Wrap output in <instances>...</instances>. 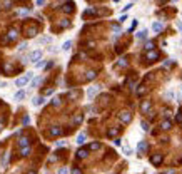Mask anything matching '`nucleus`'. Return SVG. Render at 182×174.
<instances>
[{
  "mask_svg": "<svg viewBox=\"0 0 182 174\" xmlns=\"http://www.w3.org/2000/svg\"><path fill=\"white\" fill-rule=\"evenodd\" d=\"M175 122H179V124H182V112H179L175 116Z\"/></svg>",
  "mask_w": 182,
  "mask_h": 174,
  "instance_id": "nucleus-32",
  "label": "nucleus"
},
{
  "mask_svg": "<svg viewBox=\"0 0 182 174\" xmlns=\"http://www.w3.org/2000/svg\"><path fill=\"white\" fill-rule=\"evenodd\" d=\"M72 174H82V171L79 167H72Z\"/></svg>",
  "mask_w": 182,
  "mask_h": 174,
  "instance_id": "nucleus-37",
  "label": "nucleus"
},
{
  "mask_svg": "<svg viewBox=\"0 0 182 174\" xmlns=\"http://www.w3.org/2000/svg\"><path fill=\"white\" fill-rule=\"evenodd\" d=\"M87 154H89L87 149H79V151H77V157H79V159H85V157H87Z\"/></svg>",
  "mask_w": 182,
  "mask_h": 174,
  "instance_id": "nucleus-17",
  "label": "nucleus"
},
{
  "mask_svg": "<svg viewBox=\"0 0 182 174\" xmlns=\"http://www.w3.org/2000/svg\"><path fill=\"white\" fill-rule=\"evenodd\" d=\"M89 149L90 151H99V149H100V142H92V144L89 146Z\"/></svg>",
  "mask_w": 182,
  "mask_h": 174,
  "instance_id": "nucleus-23",
  "label": "nucleus"
},
{
  "mask_svg": "<svg viewBox=\"0 0 182 174\" xmlns=\"http://www.w3.org/2000/svg\"><path fill=\"white\" fill-rule=\"evenodd\" d=\"M29 121H30V119H29V116H25V117H24V121H22V124L25 126V124H27V122H29Z\"/></svg>",
  "mask_w": 182,
  "mask_h": 174,
  "instance_id": "nucleus-43",
  "label": "nucleus"
},
{
  "mask_svg": "<svg viewBox=\"0 0 182 174\" xmlns=\"http://www.w3.org/2000/svg\"><path fill=\"white\" fill-rule=\"evenodd\" d=\"M160 127H162L164 131H170V129H172V122H170V121H164L162 124H160Z\"/></svg>",
  "mask_w": 182,
  "mask_h": 174,
  "instance_id": "nucleus-18",
  "label": "nucleus"
},
{
  "mask_svg": "<svg viewBox=\"0 0 182 174\" xmlns=\"http://www.w3.org/2000/svg\"><path fill=\"white\" fill-rule=\"evenodd\" d=\"M119 119H120L122 124H129V122L132 121V114L130 112H122L120 116H119Z\"/></svg>",
  "mask_w": 182,
  "mask_h": 174,
  "instance_id": "nucleus-3",
  "label": "nucleus"
},
{
  "mask_svg": "<svg viewBox=\"0 0 182 174\" xmlns=\"http://www.w3.org/2000/svg\"><path fill=\"white\" fill-rule=\"evenodd\" d=\"M94 45H95V42H87V47H89V49H92Z\"/></svg>",
  "mask_w": 182,
  "mask_h": 174,
  "instance_id": "nucleus-44",
  "label": "nucleus"
},
{
  "mask_svg": "<svg viewBox=\"0 0 182 174\" xmlns=\"http://www.w3.org/2000/svg\"><path fill=\"white\" fill-rule=\"evenodd\" d=\"M114 144H115V146H120V139H114Z\"/></svg>",
  "mask_w": 182,
  "mask_h": 174,
  "instance_id": "nucleus-45",
  "label": "nucleus"
},
{
  "mask_svg": "<svg viewBox=\"0 0 182 174\" xmlns=\"http://www.w3.org/2000/svg\"><path fill=\"white\" fill-rule=\"evenodd\" d=\"M137 151H139V154L145 152V151H147V142H145V141H140L139 146H137Z\"/></svg>",
  "mask_w": 182,
  "mask_h": 174,
  "instance_id": "nucleus-12",
  "label": "nucleus"
},
{
  "mask_svg": "<svg viewBox=\"0 0 182 174\" xmlns=\"http://www.w3.org/2000/svg\"><path fill=\"white\" fill-rule=\"evenodd\" d=\"M117 132H119V129H117V127H114V129L109 131V136H110V137H115V136H117Z\"/></svg>",
  "mask_w": 182,
  "mask_h": 174,
  "instance_id": "nucleus-27",
  "label": "nucleus"
},
{
  "mask_svg": "<svg viewBox=\"0 0 182 174\" xmlns=\"http://www.w3.org/2000/svg\"><path fill=\"white\" fill-rule=\"evenodd\" d=\"M74 7H75V5H74V2H67L65 5L62 7V10L65 12V13H72V12H74Z\"/></svg>",
  "mask_w": 182,
  "mask_h": 174,
  "instance_id": "nucleus-9",
  "label": "nucleus"
},
{
  "mask_svg": "<svg viewBox=\"0 0 182 174\" xmlns=\"http://www.w3.org/2000/svg\"><path fill=\"white\" fill-rule=\"evenodd\" d=\"M30 80H34V72H29V74H25L24 77L17 79V80H15V85H17V87H24L25 84H29Z\"/></svg>",
  "mask_w": 182,
  "mask_h": 174,
  "instance_id": "nucleus-1",
  "label": "nucleus"
},
{
  "mask_svg": "<svg viewBox=\"0 0 182 174\" xmlns=\"http://www.w3.org/2000/svg\"><path fill=\"white\" fill-rule=\"evenodd\" d=\"M40 57H42V50H34V52H30V55H29V60H30V62H35V64H37V60H40Z\"/></svg>",
  "mask_w": 182,
  "mask_h": 174,
  "instance_id": "nucleus-2",
  "label": "nucleus"
},
{
  "mask_svg": "<svg viewBox=\"0 0 182 174\" xmlns=\"http://www.w3.org/2000/svg\"><path fill=\"white\" fill-rule=\"evenodd\" d=\"M177 27H179V30L182 32V22H177Z\"/></svg>",
  "mask_w": 182,
  "mask_h": 174,
  "instance_id": "nucleus-46",
  "label": "nucleus"
},
{
  "mask_svg": "<svg viewBox=\"0 0 182 174\" xmlns=\"http://www.w3.org/2000/svg\"><path fill=\"white\" fill-rule=\"evenodd\" d=\"M160 2H164V0H160Z\"/></svg>",
  "mask_w": 182,
  "mask_h": 174,
  "instance_id": "nucleus-48",
  "label": "nucleus"
},
{
  "mask_svg": "<svg viewBox=\"0 0 182 174\" xmlns=\"http://www.w3.org/2000/svg\"><path fill=\"white\" fill-rule=\"evenodd\" d=\"M29 154H30V147H29V146H25V147L20 149V156H22V157H27Z\"/></svg>",
  "mask_w": 182,
  "mask_h": 174,
  "instance_id": "nucleus-20",
  "label": "nucleus"
},
{
  "mask_svg": "<svg viewBox=\"0 0 182 174\" xmlns=\"http://www.w3.org/2000/svg\"><path fill=\"white\" fill-rule=\"evenodd\" d=\"M17 37H19V32H17V29H10L7 32V40H15Z\"/></svg>",
  "mask_w": 182,
  "mask_h": 174,
  "instance_id": "nucleus-8",
  "label": "nucleus"
},
{
  "mask_svg": "<svg viewBox=\"0 0 182 174\" xmlns=\"http://www.w3.org/2000/svg\"><path fill=\"white\" fill-rule=\"evenodd\" d=\"M25 32H27V37H35L37 32H39V27L37 25H30V27L25 29Z\"/></svg>",
  "mask_w": 182,
  "mask_h": 174,
  "instance_id": "nucleus-4",
  "label": "nucleus"
},
{
  "mask_svg": "<svg viewBox=\"0 0 182 174\" xmlns=\"http://www.w3.org/2000/svg\"><path fill=\"white\" fill-rule=\"evenodd\" d=\"M52 106H60V99H58V97H53V99H52Z\"/></svg>",
  "mask_w": 182,
  "mask_h": 174,
  "instance_id": "nucleus-30",
  "label": "nucleus"
},
{
  "mask_svg": "<svg viewBox=\"0 0 182 174\" xmlns=\"http://www.w3.org/2000/svg\"><path fill=\"white\" fill-rule=\"evenodd\" d=\"M145 37H147V30H140L137 34V39H145Z\"/></svg>",
  "mask_w": 182,
  "mask_h": 174,
  "instance_id": "nucleus-26",
  "label": "nucleus"
},
{
  "mask_svg": "<svg viewBox=\"0 0 182 174\" xmlns=\"http://www.w3.org/2000/svg\"><path fill=\"white\" fill-rule=\"evenodd\" d=\"M149 109H151V100H144L142 102V106H140V111H142L144 114L149 111Z\"/></svg>",
  "mask_w": 182,
  "mask_h": 174,
  "instance_id": "nucleus-15",
  "label": "nucleus"
},
{
  "mask_svg": "<svg viewBox=\"0 0 182 174\" xmlns=\"http://www.w3.org/2000/svg\"><path fill=\"white\" fill-rule=\"evenodd\" d=\"M62 146H65V141H57V147H62Z\"/></svg>",
  "mask_w": 182,
  "mask_h": 174,
  "instance_id": "nucleus-41",
  "label": "nucleus"
},
{
  "mask_svg": "<svg viewBox=\"0 0 182 174\" xmlns=\"http://www.w3.org/2000/svg\"><path fill=\"white\" fill-rule=\"evenodd\" d=\"M10 0H5V2H3V8H10Z\"/></svg>",
  "mask_w": 182,
  "mask_h": 174,
  "instance_id": "nucleus-38",
  "label": "nucleus"
},
{
  "mask_svg": "<svg viewBox=\"0 0 182 174\" xmlns=\"http://www.w3.org/2000/svg\"><path fill=\"white\" fill-rule=\"evenodd\" d=\"M60 27L62 29H67V27H70V22L67 19H63V20H60Z\"/></svg>",
  "mask_w": 182,
  "mask_h": 174,
  "instance_id": "nucleus-25",
  "label": "nucleus"
},
{
  "mask_svg": "<svg viewBox=\"0 0 182 174\" xmlns=\"http://www.w3.org/2000/svg\"><path fill=\"white\" fill-rule=\"evenodd\" d=\"M99 90H100V85H94V87H90V89L87 90L89 99H92L94 95H97V94H99Z\"/></svg>",
  "mask_w": 182,
  "mask_h": 174,
  "instance_id": "nucleus-5",
  "label": "nucleus"
},
{
  "mask_svg": "<svg viewBox=\"0 0 182 174\" xmlns=\"http://www.w3.org/2000/svg\"><path fill=\"white\" fill-rule=\"evenodd\" d=\"M67 95H69V99H72V100H75L77 97H79V90H70V92H69V94H67Z\"/></svg>",
  "mask_w": 182,
  "mask_h": 174,
  "instance_id": "nucleus-22",
  "label": "nucleus"
},
{
  "mask_svg": "<svg viewBox=\"0 0 182 174\" xmlns=\"http://www.w3.org/2000/svg\"><path fill=\"white\" fill-rule=\"evenodd\" d=\"M30 174H35V171H30Z\"/></svg>",
  "mask_w": 182,
  "mask_h": 174,
  "instance_id": "nucleus-47",
  "label": "nucleus"
},
{
  "mask_svg": "<svg viewBox=\"0 0 182 174\" xmlns=\"http://www.w3.org/2000/svg\"><path fill=\"white\" fill-rule=\"evenodd\" d=\"M142 129H144V131H149V124H147L145 121H142Z\"/></svg>",
  "mask_w": 182,
  "mask_h": 174,
  "instance_id": "nucleus-39",
  "label": "nucleus"
},
{
  "mask_svg": "<svg viewBox=\"0 0 182 174\" xmlns=\"http://www.w3.org/2000/svg\"><path fill=\"white\" fill-rule=\"evenodd\" d=\"M85 139H87L85 132H82V134H79V136H77V142H79V144H84V142H85Z\"/></svg>",
  "mask_w": 182,
  "mask_h": 174,
  "instance_id": "nucleus-21",
  "label": "nucleus"
},
{
  "mask_svg": "<svg viewBox=\"0 0 182 174\" xmlns=\"http://www.w3.org/2000/svg\"><path fill=\"white\" fill-rule=\"evenodd\" d=\"M95 77H97V72H95V70H87V74H85V80H94Z\"/></svg>",
  "mask_w": 182,
  "mask_h": 174,
  "instance_id": "nucleus-13",
  "label": "nucleus"
},
{
  "mask_svg": "<svg viewBox=\"0 0 182 174\" xmlns=\"http://www.w3.org/2000/svg\"><path fill=\"white\" fill-rule=\"evenodd\" d=\"M145 49L147 50H154V42H147L145 44Z\"/></svg>",
  "mask_w": 182,
  "mask_h": 174,
  "instance_id": "nucleus-33",
  "label": "nucleus"
},
{
  "mask_svg": "<svg viewBox=\"0 0 182 174\" xmlns=\"http://www.w3.org/2000/svg\"><path fill=\"white\" fill-rule=\"evenodd\" d=\"M50 42V37H42L40 39V44H49Z\"/></svg>",
  "mask_w": 182,
  "mask_h": 174,
  "instance_id": "nucleus-34",
  "label": "nucleus"
},
{
  "mask_svg": "<svg viewBox=\"0 0 182 174\" xmlns=\"http://www.w3.org/2000/svg\"><path fill=\"white\" fill-rule=\"evenodd\" d=\"M145 59H147V60H157V59H159V52H157V50H149L147 55H145Z\"/></svg>",
  "mask_w": 182,
  "mask_h": 174,
  "instance_id": "nucleus-7",
  "label": "nucleus"
},
{
  "mask_svg": "<svg viewBox=\"0 0 182 174\" xmlns=\"http://www.w3.org/2000/svg\"><path fill=\"white\" fill-rule=\"evenodd\" d=\"M162 29H164L162 22H154V24H152V30L154 32H162Z\"/></svg>",
  "mask_w": 182,
  "mask_h": 174,
  "instance_id": "nucleus-14",
  "label": "nucleus"
},
{
  "mask_svg": "<svg viewBox=\"0 0 182 174\" xmlns=\"http://www.w3.org/2000/svg\"><path fill=\"white\" fill-rule=\"evenodd\" d=\"M117 65H119V67H125V65H127V60H124V59H120V60L117 62Z\"/></svg>",
  "mask_w": 182,
  "mask_h": 174,
  "instance_id": "nucleus-31",
  "label": "nucleus"
},
{
  "mask_svg": "<svg viewBox=\"0 0 182 174\" xmlns=\"http://www.w3.org/2000/svg\"><path fill=\"white\" fill-rule=\"evenodd\" d=\"M162 154H152V157H151V162L154 164V166H159V164L162 162Z\"/></svg>",
  "mask_w": 182,
  "mask_h": 174,
  "instance_id": "nucleus-6",
  "label": "nucleus"
},
{
  "mask_svg": "<svg viewBox=\"0 0 182 174\" xmlns=\"http://www.w3.org/2000/svg\"><path fill=\"white\" fill-rule=\"evenodd\" d=\"M45 2H47V0H35V3H37L39 7H42V5H45Z\"/></svg>",
  "mask_w": 182,
  "mask_h": 174,
  "instance_id": "nucleus-36",
  "label": "nucleus"
},
{
  "mask_svg": "<svg viewBox=\"0 0 182 174\" xmlns=\"http://www.w3.org/2000/svg\"><path fill=\"white\" fill-rule=\"evenodd\" d=\"M50 134L52 136H60L62 134V129H60V127H57V126H53V127H50Z\"/></svg>",
  "mask_w": 182,
  "mask_h": 174,
  "instance_id": "nucleus-19",
  "label": "nucleus"
},
{
  "mask_svg": "<svg viewBox=\"0 0 182 174\" xmlns=\"http://www.w3.org/2000/svg\"><path fill=\"white\" fill-rule=\"evenodd\" d=\"M82 121H84V116H82V114H77V116L72 119V124H74V126H79Z\"/></svg>",
  "mask_w": 182,
  "mask_h": 174,
  "instance_id": "nucleus-16",
  "label": "nucleus"
},
{
  "mask_svg": "<svg viewBox=\"0 0 182 174\" xmlns=\"http://www.w3.org/2000/svg\"><path fill=\"white\" fill-rule=\"evenodd\" d=\"M40 84V77H37V79H34L32 80V89H34V87H37Z\"/></svg>",
  "mask_w": 182,
  "mask_h": 174,
  "instance_id": "nucleus-28",
  "label": "nucleus"
},
{
  "mask_svg": "<svg viewBox=\"0 0 182 174\" xmlns=\"http://www.w3.org/2000/svg\"><path fill=\"white\" fill-rule=\"evenodd\" d=\"M25 49H27V44H25V42H22V44L19 45V52H22V50H25Z\"/></svg>",
  "mask_w": 182,
  "mask_h": 174,
  "instance_id": "nucleus-35",
  "label": "nucleus"
},
{
  "mask_svg": "<svg viewBox=\"0 0 182 174\" xmlns=\"http://www.w3.org/2000/svg\"><path fill=\"white\" fill-rule=\"evenodd\" d=\"M58 174H67V169L65 167H60V169H58Z\"/></svg>",
  "mask_w": 182,
  "mask_h": 174,
  "instance_id": "nucleus-42",
  "label": "nucleus"
},
{
  "mask_svg": "<svg viewBox=\"0 0 182 174\" xmlns=\"http://www.w3.org/2000/svg\"><path fill=\"white\" fill-rule=\"evenodd\" d=\"M52 92H53V89L50 87V89H47V90H45V92H44V95H50Z\"/></svg>",
  "mask_w": 182,
  "mask_h": 174,
  "instance_id": "nucleus-40",
  "label": "nucleus"
},
{
  "mask_svg": "<svg viewBox=\"0 0 182 174\" xmlns=\"http://www.w3.org/2000/svg\"><path fill=\"white\" fill-rule=\"evenodd\" d=\"M29 142H30V139L27 136H22L20 139H19V146L20 147H25V146H29Z\"/></svg>",
  "mask_w": 182,
  "mask_h": 174,
  "instance_id": "nucleus-11",
  "label": "nucleus"
},
{
  "mask_svg": "<svg viewBox=\"0 0 182 174\" xmlns=\"http://www.w3.org/2000/svg\"><path fill=\"white\" fill-rule=\"evenodd\" d=\"M70 45H72V42H70V40H67V42L62 45V49H63V50H69V49H70Z\"/></svg>",
  "mask_w": 182,
  "mask_h": 174,
  "instance_id": "nucleus-29",
  "label": "nucleus"
},
{
  "mask_svg": "<svg viewBox=\"0 0 182 174\" xmlns=\"http://www.w3.org/2000/svg\"><path fill=\"white\" fill-rule=\"evenodd\" d=\"M25 97V92L24 90H19V92H15V100H22Z\"/></svg>",
  "mask_w": 182,
  "mask_h": 174,
  "instance_id": "nucleus-24",
  "label": "nucleus"
},
{
  "mask_svg": "<svg viewBox=\"0 0 182 174\" xmlns=\"http://www.w3.org/2000/svg\"><path fill=\"white\" fill-rule=\"evenodd\" d=\"M44 102H45V95H37V97H34V100H32L34 106H42Z\"/></svg>",
  "mask_w": 182,
  "mask_h": 174,
  "instance_id": "nucleus-10",
  "label": "nucleus"
}]
</instances>
